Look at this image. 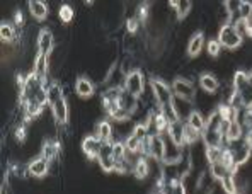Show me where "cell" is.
I'll return each instance as SVG.
<instances>
[{"label": "cell", "mask_w": 252, "mask_h": 194, "mask_svg": "<svg viewBox=\"0 0 252 194\" xmlns=\"http://www.w3.org/2000/svg\"><path fill=\"white\" fill-rule=\"evenodd\" d=\"M186 125H188V126H191L192 129H196L198 133H203V131H205L206 121H205V118L201 116V113H199L198 109H192L191 113L188 114Z\"/></svg>", "instance_id": "cb8c5ba5"}, {"label": "cell", "mask_w": 252, "mask_h": 194, "mask_svg": "<svg viewBox=\"0 0 252 194\" xmlns=\"http://www.w3.org/2000/svg\"><path fill=\"white\" fill-rule=\"evenodd\" d=\"M244 131H246V129H244L240 119H233V121H230V125H228L227 131H225V143L230 145V143H235V141L242 140Z\"/></svg>", "instance_id": "2e32d148"}, {"label": "cell", "mask_w": 252, "mask_h": 194, "mask_svg": "<svg viewBox=\"0 0 252 194\" xmlns=\"http://www.w3.org/2000/svg\"><path fill=\"white\" fill-rule=\"evenodd\" d=\"M48 106L51 107V113L58 126H65L68 123V106L63 96V89L58 82L48 84Z\"/></svg>", "instance_id": "7a4b0ae2"}, {"label": "cell", "mask_w": 252, "mask_h": 194, "mask_svg": "<svg viewBox=\"0 0 252 194\" xmlns=\"http://www.w3.org/2000/svg\"><path fill=\"white\" fill-rule=\"evenodd\" d=\"M244 36L239 32V29L235 28V24L230 22H225L220 26V31H218V43L221 44V48L225 50H237V48L242 44Z\"/></svg>", "instance_id": "277c9868"}, {"label": "cell", "mask_w": 252, "mask_h": 194, "mask_svg": "<svg viewBox=\"0 0 252 194\" xmlns=\"http://www.w3.org/2000/svg\"><path fill=\"white\" fill-rule=\"evenodd\" d=\"M184 128H186V123L183 121H176V123H170L169 125V129H167V135L170 140L176 141L177 145L184 147ZM186 148V147H184Z\"/></svg>", "instance_id": "ac0fdd59"}, {"label": "cell", "mask_w": 252, "mask_h": 194, "mask_svg": "<svg viewBox=\"0 0 252 194\" xmlns=\"http://www.w3.org/2000/svg\"><path fill=\"white\" fill-rule=\"evenodd\" d=\"M172 92H174V97L177 99H183V100H188V102H192V99L196 97V87L191 80L184 77H176L172 80Z\"/></svg>", "instance_id": "8992f818"}, {"label": "cell", "mask_w": 252, "mask_h": 194, "mask_svg": "<svg viewBox=\"0 0 252 194\" xmlns=\"http://www.w3.org/2000/svg\"><path fill=\"white\" fill-rule=\"evenodd\" d=\"M118 102H120L121 109H125L128 114H133L136 111V107H138V97L131 96L129 92H126L123 89V92H121L120 100H118Z\"/></svg>", "instance_id": "7402d4cb"}, {"label": "cell", "mask_w": 252, "mask_h": 194, "mask_svg": "<svg viewBox=\"0 0 252 194\" xmlns=\"http://www.w3.org/2000/svg\"><path fill=\"white\" fill-rule=\"evenodd\" d=\"M73 17H75V10H73L72 5H68V3H63V5H60V9H58V19H60L62 24H68V22H72Z\"/></svg>", "instance_id": "83f0119b"}, {"label": "cell", "mask_w": 252, "mask_h": 194, "mask_svg": "<svg viewBox=\"0 0 252 194\" xmlns=\"http://www.w3.org/2000/svg\"><path fill=\"white\" fill-rule=\"evenodd\" d=\"M232 89L235 91V94L239 96L242 109H252V84L249 82L247 72H235L232 82Z\"/></svg>", "instance_id": "3957f363"}, {"label": "cell", "mask_w": 252, "mask_h": 194, "mask_svg": "<svg viewBox=\"0 0 252 194\" xmlns=\"http://www.w3.org/2000/svg\"><path fill=\"white\" fill-rule=\"evenodd\" d=\"M205 155L208 163L220 162L221 155H223V147H205Z\"/></svg>", "instance_id": "f546056e"}, {"label": "cell", "mask_w": 252, "mask_h": 194, "mask_svg": "<svg viewBox=\"0 0 252 194\" xmlns=\"http://www.w3.org/2000/svg\"><path fill=\"white\" fill-rule=\"evenodd\" d=\"M135 17L140 21V24H145L148 21V17H150V5H148V3H140V5L136 7Z\"/></svg>", "instance_id": "1f68e13d"}, {"label": "cell", "mask_w": 252, "mask_h": 194, "mask_svg": "<svg viewBox=\"0 0 252 194\" xmlns=\"http://www.w3.org/2000/svg\"><path fill=\"white\" fill-rule=\"evenodd\" d=\"M227 147L230 148L232 157H233V162H235L237 167L244 165V163H246L247 160L251 159V155H252V150H251L249 147H247L246 143H244V140H239V141H235V143L227 145Z\"/></svg>", "instance_id": "8fae6325"}, {"label": "cell", "mask_w": 252, "mask_h": 194, "mask_svg": "<svg viewBox=\"0 0 252 194\" xmlns=\"http://www.w3.org/2000/svg\"><path fill=\"white\" fill-rule=\"evenodd\" d=\"M150 87L154 92V99L157 104V109L169 119V123L181 121L179 114L176 111V104H174V92L169 84H165L162 78H150Z\"/></svg>", "instance_id": "6da1fadb"}, {"label": "cell", "mask_w": 252, "mask_h": 194, "mask_svg": "<svg viewBox=\"0 0 252 194\" xmlns=\"http://www.w3.org/2000/svg\"><path fill=\"white\" fill-rule=\"evenodd\" d=\"M133 174H135L136 179H140V181H145L148 177V174H150V163H148V159L143 155H138L135 160V163H133Z\"/></svg>", "instance_id": "d6986e66"}, {"label": "cell", "mask_w": 252, "mask_h": 194, "mask_svg": "<svg viewBox=\"0 0 252 194\" xmlns=\"http://www.w3.org/2000/svg\"><path fill=\"white\" fill-rule=\"evenodd\" d=\"M28 174L31 175V177H36V179H43V177H46L48 172H50V167H51V163L48 162L44 157H36V159H32V160H29L28 162Z\"/></svg>", "instance_id": "30bf717a"}, {"label": "cell", "mask_w": 252, "mask_h": 194, "mask_svg": "<svg viewBox=\"0 0 252 194\" xmlns=\"http://www.w3.org/2000/svg\"><path fill=\"white\" fill-rule=\"evenodd\" d=\"M140 26L142 24H140V21L136 19L135 16L129 17V19H126V32H128L129 36H135L136 32L140 31Z\"/></svg>", "instance_id": "836d02e7"}, {"label": "cell", "mask_w": 252, "mask_h": 194, "mask_svg": "<svg viewBox=\"0 0 252 194\" xmlns=\"http://www.w3.org/2000/svg\"><path fill=\"white\" fill-rule=\"evenodd\" d=\"M199 87L205 92H208V94H215L220 89V82H218V78L215 75H211V73H201L199 75Z\"/></svg>", "instance_id": "44dd1931"}, {"label": "cell", "mask_w": 252, "mask_h": 194, "mask_svg": "<svg viewBox=\"0 0 252 194\" xmlns=\"http://www.w3.org/2000/svg\"><path fill=\"white\" fill-rule=\"evenodd\" d=\"M36 48H38L39 55H44V57H50L51 55V51L55 48V36L50 28H43L39 31L38 38H36Z\"/></svg>", "instance_id": "52a82bcc"}, {"label": "cell", "mask_w": 252, "mask_h": 194, "mask_svg": "<svg viewBox=\"0 0 252 194\" xmlns=\"http://www.w3.org/2000/svg\"><path fill=\"white\" fill-rule=\"evenodd\" d=\"M206 50H208V55L211 58H217L221 51V44L218 43V39H210L206 43Z\"/></svg>", "instance_id": "e575fe53"}, {"label": "cell", "mask_w": 252, "mask_h": 194, "mask_svg": "<svg viewBox=\"0 0 252 194\" xmlns=\"http://www.w3.org/2000/svg\"><path fill=\"white\" fill-rule=\"evenodd\" d=\"M198 140H201V133H198L196 129L186 125V128H184V147H191Z\"/></svg>", "instance_id": "4dcf8cb0"}, {"label": "cell", "mask_w": 252, "mask_h": 194, "mask_svg": "<svg viewBox=\"0 0 252 194\" xmlns=\"http://www.w3.org/2000/svg\"><path fill=\"white\" fill-rule=\"evenodd\" d=\"M220 184H221V189L225 191V194H237L239 193V186H237L235 175L233 174L227 175L225 179H221Z\"/></svg>", "instance_id": "f1b7e54d"}, {"label": "cell", "mask_w": 252, "mask_h": 194, "mask_svg": "<svg viewBox=\"0 0 252 194\" xmlns=\"http://www.w3.org/2000/svg\"><path fill=\"white\" fill-rule=\"evenodd\" d=\"M73 89H75V94L79 97H82V99H89V97H92V96H94V92H95L94 82H92L89 77H84V75L75 78Z\"/></svg>", "instance_id": "5bb4252c"}, {"label": "cell", "mask_w": 252, "mask_h": 194, "mask_svg": "<svg viewBox=\"0 0 252 194\" xmlns=\"http://www.w3.org/2000/svg\"><path fill=\"white\" fill-rule=\"evenodd\" d=\"M114 140L104 141L101 148V154L97 157V162L104 172H114V157H113Z\"/></svg>", "instance_id": "ba28073f"}, {"label": "cell", "mask_w": 252, "mask_h": 194, "mask_svg": "<svg viewBox=\"0 0 252 194\" xmlns=\"http://www.w3.org/2000/svg\"><path fill=\"white\" fill-rule=\"evenodd\" d=\"M32 72L44 82H48V73H50V57L36 53L34 62H32Z\"/></svg>", "instance_id": "e0dca14e"}, {"label": "cell", "mask_w": 252, "mask_h": 194, "mask_svg": "<svg viewBox=\"0 0 252 194\" xmlns=\"http://www.w3.org/2000/svg\"><path fill=\"white\" fill-rule=\"evenodd\" d=\"M247 77H249V82L252 84V70H251V72H247Z\"/></svg>", "instance_id": "74e56055"}, {"label": "cell", "mask_w": 252, "mask_h": 194, "mask_svg": "<svg viewBox=\"0 0 252 194\" xmlns=\"http://www.w3.org/2000/svg\"><path fill=\"white\" fill-rule=\"evenodd\" d=\"M0 39L7 44H12L14 41L17 39L16 26L10 24V22H7V21H2V24H0Z\"/></svg>", "instance_id": "603a6c76"}, {"label": "cell", "mask_w": 252, "mask_h": 194, "mask_svg": "<svg viewBox=\"0 0 252 194\" xmlns=\"http://www.w3.org/2000/svg\"><path fill=\"white\" fill-rule=\"evenodd\" d=\"M210 175L215 181H221V179H225L227 175H230V170L221 162H215V163H210Z\"/></svg>", "instance_id": "4316f807"}, {"label": "cell", "mask_w": 252, "mask_h": 194, "mask_svg": "<svg viewBox=\"0 0 252 194\" xmlns=\"http://www.w3.org/2000/svg\"><path fill=\"white\" fill-rule=\"evenodd\" d=\"M113 133H114V129H113V126H111V123L104 119V121L97 123L94 135L97 138H101L102 141H109V140H113Z\"/></svg>", "instance_id": "d4e9b609"}, {"label": "cell", "mask_w": 252, "mask_h": 194, "mask_svg": "<svg viewBox=\"0 0 252 194\" xmlns=\"http://www.w3.org/2000/svg\"><path fill=\"white\" fill-rule=\"evenodd\" d=\"M239 17L240 21H246V19H251L252 17V2H240L239 5Z\"/></svg>", "instance_id": "d6a6232c"}, {"label": "cell", "mask_w": 252, "mask_h": 194, "mask_svg": "<svg viewBox=\"0 0 252 194\" xmlns=\"http://www.w3.org/2000/svg\"><path fill=\"white\" fill-rule=\"evenodd\" d=\"M150 157L155 162H164L165 157V138L164 135H150Z\"/></svg>", "instance_id": "4fadbf2b"}, {"label": "cell", "mask_w": 252, "mask_h": 194, "mask_svg": "<svg viewBox=\"0 0 252 194\" xmlns=\"http://www.w3.org/2000/svg\"><path fill=\"white\" fill-rule=\"evenodd\" d=\"M102 143H104V141H102L101 138H97L95 135H87L82 140L80 147H82V152L89 160H97L99 154H101Z\"/></svg>", "instance_id": "9c48e42d"}, {"label": "cell", "mask_w": 252, "mask_h": 194, "mask_svg": "<svg viewBox=\"0 0 252 194\" xmlns=\"http://www.w3.org/2000/svg\"><path fill=\"white\" fill-rule=\"evenodd\" d=\"M14 26H16V29L24 26V14H22V10H17V12L14 14Z\"/></svg>", "instance_id": "8d00e7d4"}, {"label": "cell", "mask_w": 252, "mask_h": 194, "mask_svg": "<svg viewBox=\"0 0 252 194\" xmlns=\"http://www.w3.org/2000/svg\"><path fill=\"white\" fill-rule=\"evenodd\" d=\"M60 150H62V143L55 138H46L41 145V157L48 160V162H55V160L60 157Z\"/></svg>", "instance_id": "7c38bea8"}, {"label": "cell", "mask_w": 252, "mask_h": 194, "mask_svg": "<svg viewBox=\"0 0 252 194\" xmlns=\"http://www.w3.org/2000/svg\"><path fill=\"white\" fill-rule=\"evenodd\" d=\"M14 138H16L19 143H24L26 138H28V128H26V123H19L14 129Z\"/></svg>", "instance_id": "d590c367"}, {"label": "cell", "mask_w": 252, "mask_h": 194, "mask_svg": "<svg viewBox=\"0 0 252 194\" xmlns=\"http://www.w3.org/2000/svg\"><path fill=\"white\" fill-rule=\"evenodd\" d=\"M203 44H205V34H203L201 31L194 32V34H192V38L189 39V43H188V55H189V57H191V58L198 57V55L201 53V50H203Z\"/></svg>", "instance_id": "ffe728a7"}, {"label": "cell", "mask_w": 252, "mask_h": 194, "mask_svg": "<svg viewBox=\"0 0 252 194\" xmlns=\"http://www.w3.org/2000/svg\"><path fill=\"white\" fill-rule=\"evenodd\" d=\"M123 89L135 97L142 96L145 92V75L142 70H131L128 75H125Z\"/></svg>", "instance_id": "5b68a950"}, {"label": "cell", "mask_w": 252, "mask_h": 194, "mask_svg": "<svg viewBox=\"0 0 252 194\" xmlns=\"http://www.w3.org/2000/svg\"><path fill=\"white\" fill-rule=\"evenodd\" d=\"M28 9H29V14H31L32 19L38 21V22L44 21L48 17V14H50V9H48L46 2H43V0H29Z\"/></svg>", "instance_id": "9a60e30c"}, {"label": "cell", "mask_w": 252, "mask_h": 194, "mask_svg": "<svg viewBox=\"0 0 252 194\" xmlns=\"http://www.w3.org/2000/svg\"><path fill=\"white\" fill-rule=\"evenodd\" d=\"M169 5L172 7L174 10H176V16H177V19H186L188 17V14H189V10H191V7H192V2L191 0H184V2H177V0H172V2H169Z\"/></svg>", "instance_id": "484cf974"}]
</instances>
